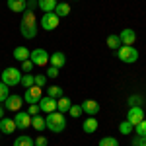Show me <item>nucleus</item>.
<instances>
[{
    "label": "nucleus",
    "instance_id": "nucleus-1",
    "mask_svg": "<svg viewBox=\"0 0 146 146\" xmlns=\"http://www.w3.org/2000/svg\"><path fill=\"white\" fill-rule=\"evenodd\" d=\"M20 33L25 39H33L37 35V18L31 10H25L22 14V22H20Z\"/></svg>",
    "mask_w": 146,
    "mask_h": 146
},
{
    "label": "nucleus",
    "instance_id": "nucleus-2",
    "mask_svg": "<svg viewBox=\"0 0 146 146\" xmlns=\"http://www.w3.org/2000/svg\"><path fill=\"white\" fill-rule=\"evenodd\" d=\"M47 121V129L51 131V133H62L64 129H66V119H64V115L58 111H53L49 113L45 117Z\"/></svg>",
    "mask_w": 146,
    "mask_h": 146
},
{
    "label": "nucleus",
    "instance_id": "nucleus-3",
    "mask_svg": "<svg viewBox=\"0 0 146 146\" xmlns=\"http://www.w3.org/2000/svg\"><path fill=\"white\" fill-rule=\"evenodd\" d=\"M22 76H23V72L20 68L8 66V68H4V70L0 72V82H4L8 88H12V86H18V84L22 82Z\"/></svg>",
    "mask_w": 146,
    "mask_h": 146
},
{
    "label": "nucleus",
    "instance_id": "nucleus-4",
    "mask_svg": "<svg viewBox=\"0 0 146 146\" xmlns=\"http://www.w3.org/2000/svg\"><path fill=\"white\" fill-rule=\"evenodd\" d=\"M138 51H136L133 45H121L117 49V58L125 62V64H135L136 60H138Z\"/></svg>",
    "mask_w": 146,
    "mask_h": 146
},
{
    "label": "nucleus",
    "instance_id": "nucleus-5",
    "mask_svg": "<svg viewBox=\"0 0 146 146\" xmlns=\"http://www.w3.org/2000/svg\"><path fill=\"white\" fill-rule=\"evenodd\" d=\"M58 22H60V18L56 16L55 12H47L43 14V18H41V27L45 29V31H55L56 27H58Z\"/></svg>",
    "mask_w": 146,
    "mask_h": 146
},
{
    "label": "nucleus",
    "instance_id": "nucleus-6",
    "mask_svg": "<svg viewBox=\"0 0 146 146\" xmlns=\"http://www.w3.org/2000/svg\"><path fill=\"white\" fill-rule=\"evenodd\" d=\"M41 98H43V88H39V86H31V88H27L25 94H23V101L27 105H37Z\"/></svg>",
    "mask_w": 146,
    "mask_h": 146
},
{
    "label": "nucleus",
    "instance_id": "nucleus-7",
    "mask_svg": "<svg viewBox=\"0 0 146 146\" xmlns=\"http://www.w3.org/2000/svg\"><path fill=\"white\" fill-rule=\"evenodd\" d=\"M49 56H51V55H47L45 49L37 47V49H33V51L29 53V60L33 62L35 66H47V62H49Z\"/></svg>",
    "mask_w": 146,
    "mask_h": 146
},
{
    "label": "nucleus",
    "instance_id": "nucleus-8",
    "mask_svg": "<svg viewBox=\"0 0 146 146\" xmlns=\"http://www.w3.org/2000/svg\"><path fill=\"white\" fill-rule=\"evenodd\" d=\"M14 123H16V129L25 131V129H29V127H31V115H29L27 111H16Z\"/></svg>",
    "mask_w": 146,
    "mask_h": 146
},
{
    "label": "nucleus",
    "instance_id": "nucleus-9",
    "mask_svg": "<svg viewBox=\"0 0 146 146\" xmlns=\"http://www.w3.org/2000/svg\"><path fill=\"white\" fill-rule=\"evenodd\" d=\"M142 119H144V109L140 105H131L129 111H127V121L133 125H138Z\"/></svg>",
    "mask_w": 146,
    "mask_h": 146
},
{
    "label": "nucleus",
    "instance_id": "nucleus-10",
    "mask_svg": "<svg viewBox=\"0 0 146 146\" xmlns=\"http://www.w3.org/2000/svg\"><path fill=\"white\" fill-rule=\"evenodd\" d=\"M22 105H23V98H20V96H8L6 98V101H4V109L6 111H20L22 109Z\"/></svg>",
    "mask_w": 146,
    "mask_h": 146
},
{
    "label": "nucleus",
    "instance_id": "nucleus-11",
    "mask_svg": "<svg viewBox=\"0 0 146 146\" xmlns=\"http://www.w3.org/2000/svg\"><path fill=\"white\" fill-rule=\"evenodd\" d=\"M37 105H39V109H41L43 113H47V115H49V113H53V111H56V100H55V98H51V96L41 98Z\"/></svg>",
    "mask_w": 146,
    "mask_h": 146
},
{
    "label": "nucleus",
    "instance_id": "nucleus-12",
    "mask_svg": "<svg viewBox=\"0 0 146 146\" xmlns=\"http://www.w3.org/2000/svg\"><path fill=\"white\" fill-rule=\"evenodd\" d=\"M82 111L88 113V117H96L98 113H100V103L96 100H86L82 101Z\"/></svg>",
    "mask_w": 146,
    "mask_h": 146
},
{
    "label": "nucleus",
    "instance_id": "nucleus-13",
    "mask_svg": "<svg viewBox=\"0 0 146 146\" xmlns=\"http://www.w3.org/2000/svg\"><path fill=\"white\" fill-rule=\"evenodd\" d=\"M119 39H121L123 45H133V43L136 41V31L131 29V27H125L123 31L119 33Z\"/></svg>",
    "mask_w": 146,
    "mask_h": 146
},
{
    "label": "nucleus",
    "instance_id": "nucleus-14",
    "mask_svg": "<svg viewBox=\"0 0 146 146\" xmlns=\"http://www.w3.org/2000/svg\"><path fill=\"white\" fill-rule=\"evenodd\" d=\"M98 127H100V123H98L96 117H88L86 121H82V131H84L86 135H94V133L98 131Z\"/></svg>",
    "mask_w": 146,
    "mask_h": 146
},
{
    "label": "nucleus",
    "instance_id": "nucleus-15",
    "mask_svg": "<svg viewBox=\"0 0 146 146\" xmlns=\"http://www.w3.org/2000/svg\"><path fill=\"white\" fill-rule=\"evenodd\" d=\"M49 62H51V66H55V68H60L66 64V56H64V53H60V51H56V53H53V55L49 56Z\"/></svg>",
    "mask_w": 146,
    "mask_h": 146
},
{
    "label": "nucleus",
    "instance_id": "nucleus-16",
    "mask_svg": "<svg viewBox=\"0 0 146 146\" xmlns=\"http://www.w3.org/2000/svg\"><path fill=\"white\" fill-rule=\"evenodd\" d=\"M14 131H16V123H14V119L2 117V119H0V133H2V135H12Z\"/></svg>",
    "mask_w": 146,
    "mask_h": 146
},
{
    "label": "nucleus",
    "instance_id": "nucleus-17",
    "mask_svg": "<svg viewBox=\"0 0 146 146\" xmlns=\"http://www.w3.org/2000/svg\"><path fill=\"white\" fill-rule=\"evenodd\" d=\"M6 4H8L10 12H16V14H23V12L27 10V4H25V0H8Z\"/></svg>",
    "mask_w": 146,
    "mask_h": 146
},
{
    "label": "nucleus",
    "instance_id": "nucleus-18",
    "mask_svg": "<svg viewBox=\"0 0 146 146\" xmlns=\"http://www.w3.org/2000/svg\"><path fill=\"white\" fill-rule=\"evenodd\" d=\"M56 0H37V8L43 12V14H47V12H55L56 8Z\"/></svg>",
    "mask_w": 146,
    "mask_h": 146
},
{
    "label": "nucleus",
    "instance_id": "nucleus-19",
    "mask_svg": "<svg viewBox=\"0 0 146 146\" xmlns=\"http://www.w3.org/2000/svg\"><path fill=\"white\" fill-rule=\"evenodd\" d=\"M72 107V101H70V98H66V96H62V98H58L56 100V111L58 113H68V109Z\"/></svg>",
    "mask_w": 146,
    "mask_h": 146
},
{
    "label": "nucleus",
    "instance_id": "nucleus-20",
    "mask_svg": "<svg viewBox=\"0 0 146 146\" xmlns=\"http://www.w3.org/2000/svg\"><path fill=\"white\" fill-rule=\"evenodd\" d=\"M29 53H31V51H29L27 47H23V45H22V47H16L12 55H14V58H16V60L23 62V60H27V58H29Z\"/></svg>",
    "mask_w": 146,
    "mask_h": 146
},
{
    "label": "nucleus",
    "instance_id": "nucleus-21",
    "mask_svg": "<svg viewBox=\"0 0 146 146\" xmlns=\"http://www.w3.org/2000/svg\"><path fill=\"white\" fill-rule=\"evenodd\" d=\"M31 127H33L35 131H45L47 129V121H45V117H41V115H33L31 117Z\"/></svg>",
    "mask_w": 146,
    "mask_h": 146
},
{
    "label": "nucleus",
    "instance_id": "nucleus-22",
    "mask_svg": "<svg viewBox=\"0 0 146 146\" xmlns=\"http://www.w3.org/2000/svg\"><path fill=\"white\" fill-rule=\"evenodd\" d=\"M55 14L58 16V18H66L68 14H70V4H66V2H58L55 8Z\"/></svg>",
    "mask_w": 146,
    "mask_h": 146
},
{
    "label": "nucleus",
    "instance_id": "nucleus-23",
    "mask_svg": "<svg viewBox=\"0 0 146 146\" xmlns=\"http://www.w3.org/2000/svg\"><path fill=\"white\" fill-rule=\"evenodd\" d=\"M14 146H35V142L31 140V136L22 135V136H18V138L14 140Z\"/></svg>",
    "mask_w": 146,
    "mask_h": 146
},
{
    "label": "nucleus",
    "instance_id": "nucleus-24",
    "mask_svg": "<svg viewBox=\"0 0 146 146\" xmlns=\"http://www.w3.org/2000/svg\"><path fill=\"white\" fill-rule=\"evenodd\" d=\"M20 84H22L25 90L31 88V86H35V76L31 74V72H27V74H23V76H22V82H20Z\"/></svg>",
    "mask_w": 146,
    "mask_h": 146
},
{
    "label": "nucleus",
    "instance_id": "nucleus-25",
    "mask_svg": "<svg viewBox=\"0 0 146 146\" xmlns=\"http://www.w3.org/2000/svg\"><path fill=\"white\" fill-rule=\"evenodd\" d=\"M121 45H123V43H121L119 35H109V37H107V47H109V49H115V51H117Z\"/></svg>",
    "mask_w": 146,
    "mask_h": 146
},
{
    "label": "nucleus",
    "instance_id": "nucleus-26",
    "mask_svg": "<svg viewBox=\"0 0 146 146\" xmlns=\"http://www.w3.org/2000/svg\"><path fill=\"white\" fill-rule=\"evenodd\" d=\"M47 96L58 100V98H62V88H60V86H49V88H47Z\"/></svg>",
    "mask_w": 146,
    "mask_h": 146
},
{
    "label": "nucleus",
    "instance_id": "nucleus-27",
    "mask_svg": "<svg viewBox=\"0 0 146 146\" xmlns=\"http://www.w3.org/2000/svg\"><path fill=\"white\" fill-rule=\"evenodd\" d=\"M133 131H135V125L129 123V121H123V123L119 125V133L121 135H131Z\"/></svg>",
    "mask_w": 146,
    "mask_h": 146
},
{
    "label": "nucleus",
    "instance_id": "nucleus-28",
    "mask_svg": "<svg viewBox=\"0 0 146 146\" xmlns=\"http://www.w3.org/2000/svg\"><path fill=\"white\" fill-rule=\"evenodd\" d=\"M100 146H119V140L115 136H103L100 140Z\"/></svg>",
    "mask_w": 146,
    "mask_h": 146
},
{
    "label": "nucleus",
    "instance_id": "nucleus-29",
    "mask_svg": "<svg viewBox=\"0 0 146 146\" xmlns=\"http://www.w3.org/2000/svg\"><path fill=\"white\" fill-rule=\"evenodd\" d=\"M8 96H10V88H8L4 82H0V103H4Z\"/></svg>",
    "mask_w": 146,
    "mask_h": 146
},
{
    "label": "nucleus",
    "instance_id": "nucleus-30",
    "mask_svg": "<svg viewBox=\"0 0 146 146\" xmlns=\"http://www.w3.org/2000/svg\"><path fill=\"white\" fill-rule=\"evenodd\" d=\"M135 131L138 136H146V119H142L138 125H135Z\"/></svg>",
    "mask_w": 146,
    "mask_h": 146
},
{
    "label": "nucleus",
    "instance_id": "nucleus-31",
    "mask_svg": "<svg viewBox=\"0 0 146 146\" xmlns=\"http://www.w3.org/2000/svg\"><path fill=\"white\" fill-rule=\"evenodd\" d=\"M68 113H70V117H74V119H78L80 115H82V105H72L70 109H68Z\"/></svg>",
    "mask_w": 146,
    "mask_h": 146
},
{
    "label": "nucleus",
    "instance_id": "nucleus-32",
    "mask_svg": "<svg viewBox=\"0 0 146 146\" xmlns=\"http://www.w3.org/2000/svg\"><path fill=\"white\" fill-rule=\"evenodd\" d=\"M33 66H35V64L27 58V60H23V62H22V68H20V70H22L23 74H27V72H31V70H33Z\"/></svg>",
    "mask_w": 146,
    "mask_h": 146
},
{
    "label": "nucleus",
    "instance_id": "nucleus-33",
    "mask_svg": "<svg viewBox=\"0 0 146 146\" xmlns=\"http://www.w3.org/2000/svg\"><path fill=\"white\" fill-rule=\"evenodd\" d=\"M45 84H47V76L45 74H35V86L45 88Z\"/></svg>",
    "mask_w": 146,
    "mask_h": 146
},
{
    "label": "nucleus",
    "instance_id": "nucleus-34",
    "mask_svg": "<svg viewBox=\"0 0 146 146\" xmlns=\"http://www.w3.org/2000/svg\"><path fill=\"white\" fill-rule=\"evenodd\" d=\"M47 76H49V78H56V76H58V68L49 66L47 68Z\"/></svg>",
    "mask_w": 146,
    "mask_h": 146
},
{
    "label": "nucleus",
    "instance_id": "nucleus-35",
    "mask_svg": "<svg viewBox=\"0 0 146 146\" xmlns=\"http://www.w3.org/2000/svg\"><path fill=\"white\" fill-rule=\"evenodd\" d=\"M133 144L135 146H146V136H136L135 140H133Z\"/></svg>",
    "mask_w": 146,
    "mask_h": 146
},
{
    "label": "nucleus",
    "instance_id": "nucleus-36",
    "mask_svg": "<svg viewBox=\"0 0 146 146\" xmlns=\"http://www.w3.org/2000/svg\"><path fill=\"white\" fill-rule=\"evenodd\" d=\"M138 103H142V98H138V96H131L129 98V105H138Z\"/></svg>",
    "mask_w": 146,
    "mask_h": 146
},
{
    "label": "nucleus",
    "instance_id": "nucleus-37",
    "mask_svg": "<svg viewBox=\"0 0 146 146\" xmlns=\"http://www.w3.org/2000/svg\"><path fill=\"white\" fill-rule=\"evenodd\" d=\"M33 142H35V146H47V136H37Z\"/></svg>",
    "mask_w": 146,
    "mask_h": 146
},
{
    "label": "nucleus",
    "instance_id": "nucleus-38",
    "mask_svg": "<svg viewBox=\"0 0 146 146\" xmlns=\"http://www.w3.org/2000/svg\"><path fill=\"white\" fill-rule=\"evenodd\" d=\"M39 111H41L39 105H29V109H27V113H29L31 117H33V115H39Z\"/></svg>",
    "mask_w": 146,
    "mask_h": 146
},
{
    "label": "nucleus",
    "instance_id": "nucleus-39",
    "mask_svg": "<svg viewBox=\"0 0 146 146\" xmlns=\"http://www.w3.org/2000/svg\"><path fill=\"white\" fill-rule=\"evenodd\" d=\"M25 4H27V10H31V12L37 8V0H25Z\"/></svg>",
    "mask_w": 146,
    "mask_h": 146
},
{
    "label": "nucleus",
    "instance_id": "nucleus-40",
    "mask_svg": "<svg viewBox=\"0 0 146 146\" xmlns=\"http://www.w3.org/2000/svg\"><path fill=\"white\" fill-rule=\"evenodd\" d=\"M4 111H6V109H4V107H2V105H0V119H2V117H4Z\"/></svg>",
    "mask_w": 146,
    "mask_h": 146
},
{
    "label": "nucleus",
    "instance_id": "nucleus-41",
    "mask_svg": "<svg viewBox=\"0 0 146 146\" xmlns=\"http://www.w3.org/2000/svg\"><path fill=\"white\" fill-rule=\"evenodd\" d=\"M74 2H78V0H74Z\"/></svg>",
    "mask_w": 146,
    "mask_h": 146
},
{
    "label": "nucleus",
    "instance_id": "nucleus-42",
    "mask_svg": "<svg viewBox=\"0 0 146 146\" xmlns=\"http://www.w3.org/2000/svg\"><path fill=\"white\" fill-rule=\"evenodd\" d=\"M0 135H2V133H0Z\"/></svg>",
    "mask_w": 146,
    "mask_h": 146
}]
</instances>
